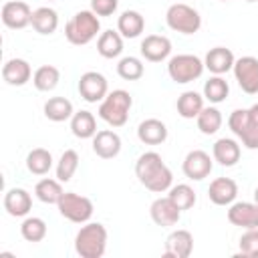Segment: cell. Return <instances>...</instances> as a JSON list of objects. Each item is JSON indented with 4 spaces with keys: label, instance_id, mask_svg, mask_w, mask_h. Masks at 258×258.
<instances>
[{
    "label": "cell",
    "instance_id": "cell-41",
    "mask_svg": "<svg viewBox=\"0 0 258 258\" xmlns=\"http://www.w3.org/2000/svg\"><path fill=\"white\" fill-rule=\"evenodd\" d=\"M254 202H256V204H258V187H256V189H254Z\"/></svg>",
    "mask_w": 258,
    "mask_h": 258
},
{
    "label": "cell",
    "instance_id": "cell-35",
    "mask_svg": "<svg viewBox=\"0 0 258 258\" xmlns=\"http://www.w3.org/2000/svg\"><path fill=\"white\" fill-rule=\"evenodd\" d=\"M169 194H167V198L181 210V212H185V210H189V208H194V204H196V191H194V187L191 185H187V183H177V185H171L169 189H167Z\"/></svg>",
    "mask_w": 258,
    "mask_h": 258
},
{
    "label": "cell",
    "instance_id": "cell-17",
    "mask_svg": "<svg viewBox=\"0 0 258 258\" xmlns=\"http://www.w3.org/2000/svg\"><path fill=\"white\" fill-rule=\"evenodd\" d=\"M208 198L216 206H230L238 198V183L230 177H216L208 187Z\"/></svg>",
    "mask_w": 258,
    "mask_h": 258
},
{
    "label": "cell",
    "instance_id": "cell-7",
    "mask_svg": "<svg viewBox=\"0 0 258 258\" xmlns=\"http://www.w3.org/2000/svg\"><path fill=\"white\" fill-rule=\"evenodd\" d=\"M56 208L62 218H67L69 222H75V224H87L95 212L93 202L87 196H81L75 191H64L62 198L58 200Z\"/></svg>",
    "mask_w": 258,
    "mask_h": 258
},
{
    "label": "cell",
    "instance_id": "cell-19",
    "mask_svg": "<svg viewBox=\"0 0 258 258\" xmlns=\"http://www.w3.org/2000/svg\"><path fill=\"white\" fill-rule=\"evenodd\" d=\"M32 69L24 58H10L2 67V79L10 87H22L32 79Z\"/></svg>",
    "mask_w": 258,
    "mask_h": 258
},
{
    "label": "cell",
    "instance_id": "cell-32",
    "mask_svg": "<svg viewBox=\"0 0 258 258\" xmlns=\"http://www.w3.org/2000/svg\"><path fill=\"white\" fill-rule=\"evenodd\" d=\"M222 113H220V109H216V107H204L202 111H200V115L196 117V123H198V129L204 133V135H214V133H218L220 131V127H222Z\"/></svg>",
    "mask_w": 258,
    "mask_h": 258
},
{
    "label": "cell",
    "instance_id": "cell-15",
    "mask_svg": "<svg viewBox=\"0 0 258 258\" xmlns=\"http://www.w3.org/2000/svg\"><path fill=\"white\" fill-rule=\"evenodd\" d=\"M234 62H236V56L226 46H214L204 56V67L212 75H226L228 71L234 69Z\"/></svg>",
    "mask_w": 258,
    "mask_h": 258
},
{
    "label": "cell",
    "instance_id": "cell-34",
    "mask_svg": "<svg viewBox=\"0 0 258 258\" xmlns=\"http://www.w3.org/2000/svg\"><path fill=\"white\" fill-rule=\"evenodd\" d=\"M79 169V153L75 149H67L62 151L60 159L56 161V179L58 181H71L73 175L77 173Z\"/></svg>",
    "mask_w": 258,
    "mask_h": 258
},
{
    "label": "cell",
    "instance_id": "cell-3",
    "mask_svg": "<svg viewBox=\"0 0 258 258\" xmlns=\"http://www.w3.org/2000/svg\"><path fill=\"white\" fill-rule=\"evenodd\" d=\"M133 99L125 89H115L99 103V117L111 127H123L129 119Z\"/></svg>",
    "mask_w": 258,
    "mask_h": 258
},
{
    "label": "cell",
    "instance_id": "cell-39",
    "mask_svg": "<svg viewBox=\"0 0 258 258\" xmlns=\"http://www.w3.org/2000/svg\"><path fill=\"white\" fill-rule=\"evenodd\" d=\"M119 0H91V10L97 16H111L117 12Z\"/></svg>",
    "mask_w": 258,
    "mask_h": 258
},
{
    "label": "cell",
    "instance_id": "cell-6",
    "mask_svg": "<svg viewBox=\"0 0 258 258\" xmlns=\"http://www.w3.org/2000/svg\"><path fill=\"white\" fill-rule=\"evenodd\" d=\"M204 69V60L196 54H175L167 62V75L177 85H185L200 79Z\"/></svg>",
    "mask_w": 258,
    "mask_h": 258
},
{
    "label": "cell",
    "instance_id": "cell-4",
    "mask_svg": "<svg viewBox=\"0 0 258 258\" xmlns=\"http://www.w3.org/2000/svg\"><path fill=\"white\" fill-rule=\"evenodd\" d=\"M101 30L99 16L93 10H79L64 26V36L75 46H85L93 38H97Z\"/></svg>",
    "mask_w": 258,
    "mask_h": 258
},
{
    "label": "cell",
    "instance_id": "cell-25",
    "mask_svg": "<svg viewBox=\"0 0 258 258\" xmlns=\"http://www.w3.org/2000/svg\"><path fill=\"white\" fill-rule=\"evenodd\" d=\"M44 117L52 123H62L67 119H71L75 115V109H73V103L67 99V97H50L46 103H44Z\"/></svg>",
    "mask_w": 258,
    "mask_h": 258
},
{
    "label": "cell",
    "instance_id": "cell-30",
    "mask_svg": "<svg viewBox=\"0 0 258 258\" xmlns=\"http://www.w3.org/2000/svg\"><path fill=\"white\" fill-rule=\"evenodd\" d=\"M52 167V155L44 147H34L26 155V169L34 175H46Z\"/></svg>",
    "mask_w": 258,
    "mask_h": 258
},
{
    "label": "cell",
    "instance_id": "cell-36",
    "mask_svg": "<svg viewBox=\"0 0 258 258\" xmlns=\"http://www.w3.org/2000/svg\"><path fill=\"white\" fill-rule=\"evenodd\" d=\"M20 234L26 242H42L46 236V222L36 216H28L20 224Z\"/></svg>",
    "mask_w": 258,
    "mask_h": 258
},
{
    "label": "cell",
    "instance_id": "cell-10",
    "mask_svg": "<svg viewBox=\"0 0 258 258\" xmlns=\"http://www.w3.org/2000/svg\"><path fill=\"white\" fill-rule=\"evenodd\" d=\"M212 167H214V159L210 157V153H206L204 149H191L183 163H181V169H183V175L191 181H202L206 179L210 173H212Z\"/></svg>",
    "mask_w": 258,
    "mask_h": 258
},
{
    "label": "cell",
    "instance_id": "cell-38",
    "mask_svg": "<svg viewBox=\"0 0 258 258\" xmlns=\"http://www.w3.org/2000/svg\"><path fill=\"white\" fill-rule=\"evenodd\" d=\"M238 250H240V256L258 258V228H250L240 236Z\"/></svg>",
    "mask_w": 258,
    "mask_h": 258
},
{
    "label": "cell",
    "instance_id": "cell-5",
    "mask_svg": "<svg viewBox=\"0 0 258 258\" xmlns=\"http://www.w3.org/2000/svg\"><path fill=\"white\" fill-rule=\"evenodd\" d=\"M165 22L173 32L179 34H196L202 28V16L200 12L183 2H175L165 12Z\"/></svg>",
    "mask_w": 258,
    "mask_h": 258
},
{
    "label": "cell",
    "instance_id": "cell-29",
    "mask_svg": "<svg viewBox=\"0 0 258 258\" xmlns=\"http://www.w3.org/2000/svg\"><path fill=\"white\" fill-rule=\"evenodd\" d=\"M58 81H60V71L52 64H42L32 75V85L36 87V91H42V93L56 89Z\"/></svg>",
    "mask_w": 258,
    "mask_h": 258
},
{
    "label": "cell",
    "instance_id": "cell-22",
    "mask_svg": "<svg viewBox=\"0 0 258 258\" xmlns=\"http://www.w3.org/2000/svg\"><path fill=\"white\" fill-rule=\"evenodd\" d=\"M137 137L145 145H161L167 139V127H165L163 121L151 117V119H145V121L139 123Z\"/></svg>",
    "mask_w": 258,
    "mask_h": 258
},
{
    "label": "cell",
    "instance_id": "cell-23",
    "mask_svg": "<svg viewBox=\"0 0 258 258\" xmlns=\"http://www.w3.org/2000/svg\"><path fill=\"white\" fill-rule=\"evenodd\" d=\"M117 30L123 38H137L145 30V18L137 10H125L117 18Z\"/></svg>",
    "mask_w": 258,
    "mask_h": 258
},
{
    "label": "cell",
    "instance_id": "cell-33",
    "mask_svg": "<svg viewBox=\"0 0 258 258\" xmlns=\"http://www.w3.org/2000/svg\"><path fill=\"white\" fill-rule=\"evenodd\" d=\"M228 93H230V87H228L226 79H222V75H214L204 83V99H208L214 105L224 103Z\"/></svg>",
    "mask_w": 258,
    "mask_h": 258
},
{
    "label": "cell",
    "instance_id": "cell-1",
    "mask_svg": "<svg viewBox=\"0 0 258 258\" xmlns=\"http://www.w3.org/2000/svg\"><path fill=\"white\" fill-rule=\"evenodd\" d=\"M135 175L141 185H145L149 191H155V194L167 191L173 183V173L163 163V159L157 151H145L137 157Z\"/></svg>",
    "mask_w": 258,
    "mask_h": 258
},
{
    "label": "cell",
    "instance_id": "cell-13",
    "mask_svg": "<svg viewBox=\"0 0 258 258\" xmlns=\"http://www.w3.org/2000/svg\"><path fill=\"white\" fill-rule=\"evenodd\" d=\"M149 216H151V220H153L157 226H161V228H171V226H175V224L179 222L181 210L165 196V198H157V200L151 202V206H149Z\"/></svg>",
    "mask_w": 258,
    "mask_h": 258
},
{
    "label": "cell",
    "instance_id": "cell-16",
    "mask_svg": "<svg viewBox=\"0 0 258 258\" xmlns=\"http://www.w3.org/2000/svg\"><path fill=\"white\" fill-rule=\"evenodd\" d=\"M93 151L101 159H113L121 151V137L113 129L97 131L93 137Z\"/></svg>",
    "mask_w": 258,
    "mask_h": 258
},
{
    "label": "cell",
    "instance_id": "cell-21",
    "mask_svg": "<svg viewBox=\"0 0 258 258\" xmlns=\"http://www.w3.org/2000/svg\"><path fill=\"white\" fill-rule=\"evenodd\" d=\"M240 153H242L240 143H238L236 139H232V137H222V139H218V141L214 143V147H212L214 161H218V163L224 165V167L236 165V163L240 161Z\"/></svg>",
    "mask_w": 258,
    "mask_h": 258
},
{
    "label": "cell",
    "instance_id": "cell-12",
    "mask_svg": "<svg viewBox=\"0 0 258 258\" xmlns=\"http://www.w3.org/2000/svg\"><path fill=\"white\" fill-rule=\"evenodd\" d=\"M228 222L232 226L250 230L258 228V204L256 202H234L228 208Z\"/></svg>",
    "mask_w": 258,
    "mask_h": 258
},
{
    "label": "cell",
    "instance_id": "cell-37",
    "mask_svg": "<svg viewBox=\"0 0 258 258\" xmlns=\"http://www.w3.org/2000/svg\"><path fill=\"white\" fill-rule=\"evenodd\" d=\"M145 73V67L141 62V58L137 56H123L117 62V75L123 81H139Z\"/></svg>",
    "mask_w": 258,
    "mask_h": 258
},
{
    "label": "cell",
    "instance_id": "cell-42",
    "mask_svg": "<svg viewBox=\"0 0 258 258\" xmlns=\"http://www.w3.org/2000/svg\"><path fill=\"white\" fill-rule=\"evenodd\" d=\"M246 2H258V0H246Z\"/></svg>",
    "mask_w": 258,
    "mask_h": 258
},
{
    "label": "cell",
    "instance_id": "cell-24",
    "mask_svg": "<svg viewBox=\"0 0 258 258\" xmlns=\"http://www.w3.org/2000/svg\"><path fill=\"white\" fill-rule=\"evenodd\" d=\"M71 131L79 139H93L97 133V119L91 111L81 109L71 117Z\"/></svg>",
    "mask_w": 258,
    "mask_h": 258
},
{
    "label": "cell",
    "instance_id": "cell-40",
    "mask_svg": "<svg viewBox=\"0 0 258 258\" xmlns=\"http://www.w3.org/2000/svg\"><path fill=\"white\" fill-rule=\"evenodd\" d=\"M248 111H250V117H252V121H254V123H258V103H254V105H252Z\"/></svg>",
    "mask_w": 258,
    "mask_h": 258
},
{
    "label": "cell",
    "instance_id": "cell-2",
    "mask_svg": "<svg viewBox=\"0 0 258 258\" xmlns=\"http://www.w3.org/2000/svg\"><path fill=\"white\" fill-rule=\"evenodd\" d=\"M107 228L99 222H87L75 236V252L81 258H101L107 250Z\"/></svg>",
    "mask_w": 258,
    "mask_h": 258
},
{
    "label": "cell",
    "instance_id": "cell-31",
    "mask_svg": "<svg viewBox=\"0 0 258 258\" xmlns=\"http://www.w3.org/2000/svg\"><path fill=\"white\" fill-rule=\"evenodd\" d=\"M62 181H58V179H50V177H44V179H40L36 185H34V196L42 202V204H58V200L62 198V194H64V189H62V185H60Z\"/></svg>",
    "mask_w": 258,
    "mask_h": 258
},
{
    "label": "cell",
    "instance_id": "cell-8",
    "mask_svg": "<svg viewBox=\"0 0 258 258\" xmlns=\"http://www.w3.org/2000/svg\"><path fill=\"white\" fill-rule=\"evenodd\" d=\"M240 89L248 95L258 93V58L256 56H240L232 69Z\"/></svg>",
    "mask_w": 258,
    "mask_h": 258
},
{
    "label": "cell",
    "instance_id": "cell-9",
    "mask_svg": "<svg viewBox=\"0 0 258 258\" xmlns=\"http://www.w3.org/2000/svg\"><path fill=\"white\" fill-rule=\"evenodd\" d=\"M109 93L107 79L97 71H87L79 79V95L87 103H101Z\"/></svg>",
    "mask_w": 258,
    "mask_h": 258
},
{
    "label": "cell",
    "instance_id": "cell-11",
    "mask_svg": "<svg viewBox=\"0 0 258 258\" xmlns=\"http://www.w3.org/2000/svg\"><path fill=\"white\" fill-rule=\"evenodd\" d=\"M32 20V8L22 0H10L2 6V22L12 30H22Z\"/></svg>",
    "mask_w": 258,
    "mask_h": 258
},
{
    "label": "cell",
    "instance_id": "cell-14",
    "mask_svg": "<svg viewBox=\"0 0 258 258\" xmlns=\"http://www.w3.org/2000/svg\"><path fill=\"white\" fill-rule=\"evenodd\" d=\"M141 56L149 62H161L171 54V40L161 34H149L141 40Z\"/></svg>",
    "mask_w": 258,
    "mask_h": 258
},
{
    "label": "cell",
    "instance_id": "cell-18",
    "mask_svg": "<svg viewBox=\"0 0 258 258\" xmlns=\"http://www.w3.org/2000/svg\"><path fill=\"white\" fill-rule=\"evenodd\" d=\"M194 250V236L189 230H173L165 238V256L167 258H187Z\"/></svg>",
    "mask_w": 258,
    "mask_h": 258
},
{
    "label": "cell",
    "instance_id": "cell-20",
    "mask_svg": "<svg viewBox=\"0 0 258 258\" xmlns=\"http://www.w3.org/2000/svg\"><path fill=\"white\" fill-rule=\"evenodd\" d=\"M4 210L14 218H24L32 210V198L24 187H10L4 194Z\"/></svg>",
    "mask_w": 258,
    "mask_h": 258
},
{
    "label": "cell",
    "instance_id": "cell-43",
    "mask_svg": "<svg viewBox=\"0 0 258 258\" xmlns=\"http://www.w3.org/2000/svg\"><path fill=\"white\" fill-rule=\"evenodd\" d=\"M222 2H228V0H222Z\"/></svg>",
    "mask_w": 258,
    "mask_h": 258
},
{
    "label": "cell",
    "instance_id": "cell-28",
    "mask_svg": "<svg viewBox=\"0 0 258 258\" xmlns=\"http://www.w3.org/2000/svg\"><path fill=\"white\" fill-rule=\"evenodd\" d=\"M175 109H177V115L179 117H183V119H196L200 115V111L204 109V95H200L196 91H183L177 97Z\"/></svg>",
    "mask_w": 258,
    "mask_h": 258
},
{
    "label": "cell",
    "instance_id": "cell-27",
    "mask_svg": "<svg viewBox=\"0 0 258 258\" xmlns=\"http://www.w3.org/2000/svg\"><path fill=\"white\" fill-rule=\"evenodd\" d=\"M97 52L103 58H117L123 52V36L119 30H105L99 34L97 40Z\"/></svg>",
    "mask_w": 258,
    "mask_h": 258
},
{
    "label": "cell",
    "instance_id": "cell-26",
    "mask_svg": "<svg viewBox=\"0 0 258 258\" xmlns=\"http://www.w3.org/2000/svg\"><path fill=\"white\" fill-rule=\"evenodd\" d=\"M32 28L38 34H52L58 28V14L54 8L48 6H40L36 10H32V20H30Z\"/></svg>",
    "mask_w": 258,
    "mask_h": 258
},
{
    "label": "cell",
    "instance_id": "cell-44",
    "mask_svg": "<svg viewBox=\"0 0 258 258\" xmlns=\"http://www.w3.org/2000/svg\"><path fill=\"white\" fill-rule=\"evenodd\" d=\"M48 2H54V0H48Z\"/></svg>",
    "mask_w": 258,
    "mask_h": 258
}]
</instances>
